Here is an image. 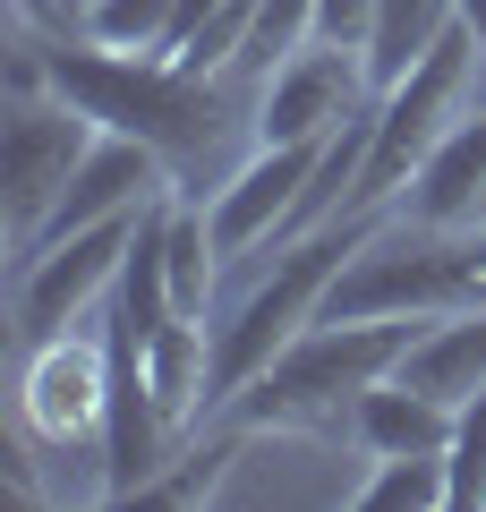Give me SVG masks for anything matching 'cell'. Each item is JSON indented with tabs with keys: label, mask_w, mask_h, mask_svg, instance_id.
<instances>
[{
	"label": "cell",
	"mask_w": 486,
	"mask_h": 512,
	"mask_svg": "<svg viewBox=\"0 0 486 512\" xmlns=\"http://www.w3.org/2000/svg\"><path fill=\"white\" fill-rule=\"evenodd\" d=\"M469 94H478V35H469V26H444L435 52L418 60L410 77H393V86L376 94L367 163H359L350 205H401V188L418 180V163L444 146V128L469 111Z\"/></svg>",
	"instance_id": "obj_6"
},
{
	"label": "cell",
	"mask_w": 486,
	"mask_h": 512,
	"mask_svg": "<svg viewBox=\"0 0 486 512\" xmlns=\"http://www.w3.org/2000/svg\"><path fill=\"white\" fill-rule=\"evenodd\" d=\"M384 214H393V205H350V214L316 222L307 239H290V248L273 256V274L214 325V402H205V419L231 402L239 384H256V376H265V367L324 316V291H333V282H342V265L384 231Z\"/></svg>",
	"instance_id": "obj_3"
},
{
	"label": "cell",
	"mask_w": 486,
	"mask_h": 512,
	"mask_svg": "<svg viewBox=\"0 0 486 512\" xmlns=\"http://www.w3.org/2000/svg\"><path fill=\"white\" fill-rule=\"evenodd\" d=\"M427 325L435 316H359V325L316 316L256 384H239L214 419L248 427V436H290V427H299V436H333V427H350V410H359L367 384H384L410 359V342Z\"/></svg>",
	"instance_id": "obj_2"
},
{
	"label": "cell",
	"mask_w": 486,
	"mask_h": 512,
	"mask_svg": "<svg viewBox=\"0 0 486 512\" xmlns=\"http://www.w3.org/2000/svg\"><path fill=\"white\" fill-rule=\"evenodd\" d=\"M367 111H376L367 52L307 43V52H290L282 69L256 86V146H324V137H342Z\"/></svg>",
	"instance_id": "obj_8"
},
{
	"label": "cell",
	"mask_w": 486,
	"mask_h": 512,
	"mask_svg": "<svg viewBox=\"0 0 486 512\" xmlns=\"http://www.w3.org/2000/svg\"><path fill=\"white\" fill-rule=\"evenodd\" d=\"M444 26H461V0H376V35H367V77H376V94L393 86V77H410L418 60L435 52Z\"/></svg>",
	"instance_id": "obj_17"
},
{
	"label": "cell",
	"mask_w": 486,
	"mask_h": 512,
	"mask_svg": "<svg viewBox=\"0 0 486 512\" xmlns=\"http://www.w3.org/2000/svg\"><path fill=\"white\" fill-rule=\"evenodd\" d=\"M401 214H418V222H478L486 214V94L444 128V146L418 163V180L401 188Z\"/></svg>",
	"instance_id": "obj_12"
},
{
	"label": "cell",
	"mask_w": 486,
	"mask_h": 512,
	"mask_svg": "<svg viewBox=\"0 0 486 512\" xmlns=\"http://www.w3.org/2000/svg\"><path fill=\"white\" fill-rule=\"evenodd\" d=\"M171 163H162L145 137H120V128H103L86 146V163H77V180L60 188V205H52V222L35 231V248H52V239H69V231H94V222H111V214H137V205H154V197H171ZM26 248V256H35ZM26 256H9V265H26Z\"/></svg>",
	"instance_id": "obj_10"
},
{
	"label": "cell",
	"mask_w": 486,
	"mask_h": 512,
	"mask_svg": "<svg viewBox=\"0 0 486 512\" xmlns=\"http://www.w3.org/2000/svg\"><path fill=\"white\" fill-rule=\"evenodd\" d=\"M145 384H154L171 436L205 427V402H214V325H205V316H171V325L145 342Z\"/></svg>",
	"instance_id": "obj_13"
},
{
	"label": "cell",
	"mask_w": 486,
	"mask_h": 512,
	"mask_svg": "<svg viewBox=\"0 0 486 512\" xmlns=\"http://www.w3.org/2000/svg\"><path fill=\"white\" fill-rule=\"evenodd\" d=\"M359 512H452V478H444V453H376V470L350 487Z\"/></svg>",
	"instance_id": "obj_18"
},
{
	"label": "cell",
	"mask_w": 486,
	"mask_h": 512,
	"mask_svg": "<svg viewBox=\"0 0 486 512\" xmlns=\"http://www.w3.org/2000/svg\"><path fill=\"white\" fill-rule=\"evenodd\" d=\"M94 137L103 128L69 94H52L35 35H18V52H9V120H0V222H9V256L35 248V231L52 222L60 188L77 180Z\"/></svg>",
	"instance_id": "obj_5"
},
{
	"label": "cell",
	"mask_w": 486,
	"mask_h": 512,
	"mask_svg": "<svg viewBox=\"0 0 486 512\" xmlns=\"http://www.w3.org/2000/svg\"><path fill=\"white\" fill-rule=\"evenodd\" d=\"M393 376L418 384V393H435L444 410H461L469 393H486V308L435 316V325L410 342V359H401Z\"/></svg>",
	"instance_id": "obj_14"
},
{
	"label": "cell",
	"mask_w": 486,
	"mask_h": 512,
	"mask_svg": "<svg viewBox=\"0 0 486 512\" xmlns=\"http://www.w3.org/2000/svg\"><path fill=\"white\" fill-rule=\"evenodd\" d=\"M444 478H452V512H486V393H469L444 444Z\"/></svg>",
	"instance_id": "obj_21"
},
{
	"label": "cell",
	"mask_w": 486,
	"mask_h": 512,
	"mask_svg": "<svg viewBox=\"0 0 486 512\" xmlns=\"http://www.w3.org/2000/svg\"><path fill=\"white\" fill-rule=\"evenodd\" d=\"M367 35H376V0H316V43L367 52Z\"/></svg>",
	"instance_id": "obj_22"
},
{
	"label": "cell",
	"mask_w": 486,
	"mask_h": 512,
	"mask_svg": "<svg viewBox=\"0 0 486 512\" xmlns=\"http://www.w3.org/2000/svg\"><path fill=\"white\" fill-rule=\"evenodd\" d=\"M154 205H162V197H154ZM154 205H137V214H111V222H94V231H69V239H52V248H35L26 265H9V325H18V342L77 333L94 308H103Z\"/></svg>",
	"instance_id": "obj_7"
},
{
	"label": "cell",
	"mask_w": 486,
	"mask_h": 512,
	"mask_svg": "<svg viewBox=\"0 0 486 512\" xmlns=\"http://www.w3.org/2000/svg\"><path fill=\"white\" fill-rule=\"evenodd\" d=\"M307 43H316V0H256V9H248V43H239V69H231V77L265 86V77L282 69L290 52H307Z\"/></svg>",
	"instance_id": "obj_19"
},
{
	"label": "cell",
	"mask_w": 486,
	"mask_h": 512,
	"mask_svg": "<svg viewBox=\"0 0 486 512\" xmlns=\"http://www.w3.org/2000/svg\"><path fill=\"white\" fill-rule=\"evenodd\" d=\"M18 18L60 26V35H86V0H18Z\"/></svg>",
	"instance_id": "obj_23"
},
{
	"label": "cell",
	"mask_w": 486,
	"mask_h": 512,
	"mask_svg": "<svg viewBox=\"0 0 486 512\" xmlns=\"http://www.w3.org/2000/svg\"><path fill=\"white\" fill-rule=\"evenodd\" d=\"M52 94H69L94 128H120V137H145V146L171 163L180 197H214L222 188V128H231V103H222V77H188L162 52H103L86 35L35 43Z\"/></svg>",
	"instance_id": "obj_1"
},
{
	"label": "cell",
	"mask_w": 486,
	"mask_h": 512,
	"mask_svg": "<svg viewBox=\"0 0 486 512\" xmlns=\"http://www.w3.org/2000/svg\"><path fill=\"white\" fill-rule=\"evenodd\" d=\"M333 146V137H324ZM324 146H256L248 163H231V180L205 197V222H214V248L222 256H248V248H273L282 222L299 214L307 180H316V154Z\"/></svg>",
	"instance_id": "obj_11"
},
{
	"label": "cell",
	"mask_w": 486,
	"mask_h": 512,
	"mask_svg": "<svg viewBox=\"0 0 486 512\" xmlns=\"http://www.w3.org/2000/svg\"><path fill=\"white\" fill-rule=\"evenodd\" d=\"M239 453H248V427L214 419V436L180 444V453H171V461H162L154 478H145V487H137V504H154V512H188V504H214Z\"/></svg>",
	"instance_id": "obj_16"
},
{
	"label": "cell",
	"mask_w": 486,
	"mask_h": 512,
	"mask_svg": "<svg viewBox=\"0 0 486 512\" xmlns=\"http://www.w3.org/2000/svg\"><path fill=\"white\" fill-rule=\"evenodd\" d=\"M180 0H86V43L103 52H171Z\"/></svg>",
	"instance_id": "obj_20"
},
{
	"label": "cell",
	"mask_w": 486,
	"mask_h": 512,
	"mask_svg": "<svg viewBox=\"0 0 486 512\" xmlns=\"http://www.w3.org/2000/svg\"><path fill=\"white\" fill-rule=\"evenodd\" d=\"M486 308V214L478 222H418L384 214V231L342 265V282L324 291V316H461Z\"/></svg>",
	"instance_id": "obj_4"
},
{
	"label": "cell",
	"mask_w": 486,
	"mask_h": 512,
	"mask_svg": "<svg viewBox=\"0 0 486 512\" xmlns=\"http://www.w3.org/2000/svg\"><path fill=\"white\" fill-rule=\"evenodd\" d=\"M452 419H461V410H444L435 393L384 376V384H367V393H359L350 436H359L367 453H444V444H452Z\"/></svg>",
	"instance_id": "obj_15"
},
{
	"label": "cell",
	"mask_w": 486,
	"mask_h": 512,
	"mask_svg": "<svg viewBox=\"0 0 486 512\" xmlns=\"http://www.w3.org/2000/svg\"><path fill=\"white\" fill-rule=\"evenodd\" d=\"M461 26L478 35V94H486V0H461Z\"/></svg>",
	"instance_id": "obj_24"
},
{
	"label": "cell",
	"mask_w": 486,
	"mask_h": 512,
	"mask_svg": "<svg viewBox=\"0 0 486 512\" xmlns=\"http://www.w3.org/2000/svg\"><path fill=\"white\" fill-rule=\"evenodd\" d=\"M111 419V342L103 333H52V342H26L18 367V427L43 436L52 453L69 444H103Z\"/></svg>",
	"instance_id": "obj_9"
}]
</instances>
